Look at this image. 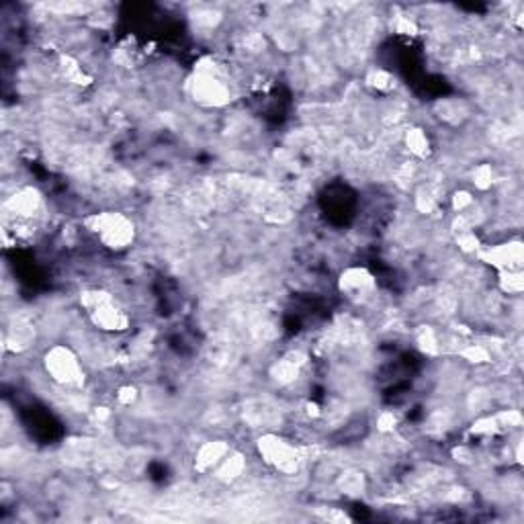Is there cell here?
<instances>
[{"mask_svg": "<svg viewBox=\"0 0 524 524\" xmlns=\"http://www.w3.org/2000/svg\"><path fill=\"white\" fill-rule=\"evenodd\" d=\"M230 453H232V446L228 440H207L195 453V471L199 473L213 471Z\"/></svg>", "mask_w": 524, "mask_h": 524, "instance_id": "9c48e42d", "label": "cell"}, {"mask_svg": "<svg viewBox=\"0 0 524 524\" xmlns=\"http://www.w3.org/2000/svg\"><path fill=\"white\" fill-rule=\"evenodd\" d=\"M395 426H398V416H395L391 409H385V412H381V414L377 416L379 432H383V435L393 432V430H395Z\"/></svg>", "mask_w": 524, "mask_h": 524, "instance_id": "d6986e66", "label": "cell"}, {"mask_svg": "<svg viewBox=\"0 0 524 524\" xmlns=\"http://www.w3.org/2000/svg\"><path fill=\"white\" fill-rule=\"evenodd\" d=\"M82 224L105 248L115 252L129 248L136 240V224L121 211L90 213Z\"/></svg>", "mask_w": 524, "mask_h": 524, "instance_id": "6da1fadb", "label": "cell"}, {"mask_svg": "<svg viewBox=\"0 0 524 524\" xmlns=\"http://www.w3.org/2000/svg\"><path fill=\"white\" fill-rule=\"evenodd\" d=\"M340 488H342L347 494H363V477H361L358 473H349V475L342 477Z\"/></svg>", "mask_w": 524, "mask_h": 524, "instance_id": "44dd1931", "label": "cell"}, {"mask_svg": "<svg viewBox=\"0 0 524 524\" xmlns=\"http://www.w3.org/2000/svg\"><path fill=\"white\" fill-rule=\"evenodd\" d=\"M473 203H475L473 193H471V191H465V189L455 191L453 197H451V207H453V211H455L457 215H465L467 211L473 207Z\"/></svg>", "mask_w": 524, "mask_h": 524, "instance_id": "e0dca14e", "label": "cell"}, {"mask_svg": "<svg viewBox=\"0 0 524 524\" xmlns=\"http://www.w3.org/2000/svg\"><path fill=\"white\" fill-rule=\"evenodd\" d=\"M457 246L465 254H477L481 250V242H479L477 233L473 232V230H465V232L457 233Z\"/></svg>", "mask_w": 524, "mask_h": 524, "instance_id": "ac0fdd59", "label": "cell"}, {"mask_svg": "<svg viewBox=\"0 0 524 524\" xmlns=\"http://www.w3.org/2000/svg\"><path fill=\"white\" fill-rule=\"evenodd\" d=\"M395 33H402V35H416V33H418V25H416L409 17H398V19H395Z\"/></svg>", "mask_w": 524, "mask_h": 524, "instance_id": "7402d4cb", "label": "cell"}, {"mask_svg": "<svg viewBox=\"0 0 524 524\" xmlns=\"http://www.w3.org/2000/svg\"><path fill=\"white\" fill-rule=\"evenodd\" d=\"M80 305L88 320L103 332H125L129 330V316L117 305L115 297L105 289H87L80 293Z\"/></svg>", "mask_w": 524, "mask_h": 524, "instance_id": "7a4b0ae2", "label": "cell"}, {"mask_svg": "<svg viewBox=\"0 0 524 524\" xmlns=\"http://www.w3.org/2000/svg\"><path fill=\"white\" fill-rule=\"evenodd\" d=\"M43 369L48 377L61 387H82L85 369L78 354L66 344H54L43 354Z\"/></svg>", "mask_w": 524, "mask_h": 524, "instance_id": "3957f363", "label": "cell"}, {"mask_svg": "<svg viewBox=\"0 0 524 524\" xmlns=\"http://www.w3.org/2000/svg\"><path fill=\"white\" fill-rule=\"evenodd\" d=\"M244 469H246V459L242 453H230L219 465L213 469V475L224 481V483H232L238 477L244 475Z\"/></svg>", "mask_w": 524, "mask_h": 524, "instance_id": "30bf717a", "label": "cell"}, {"mask_svg": "<svg viewBox=\"0 0 524 524\" xmlns=\"http://www.w3.org/2000/svg\"><path fill=\"white\" fill-rule=\"evenodd\" d=\"M367 85L379 90V92H389V90H393V87H395V78L387 70H383V68H373L369 72V76H367Z\"/></svg>", "mask_w": 524, "mask_h": 524, "instance_id": "5bb4252c", "label": "cell"}, {"mask_svg": "<svg viewBox=\"0 0 524 524\" xmlns=\"http://www.w3.org/2000/svg\"><path fill=\"white\" fill-rule=\"evenodd\" d=\"M406 146H408L409 154L416 156V158H420V160L428 158L430 150H432L430 138H428V133L422 127H412V129L406 131Z\"/></svg>", "mask_w": 524, "mask_h": 524, "instance_id": "8fae6325", "label": "cell"}, {"mask_svg": "<svg viewBox=\"0 0 524 524\" xmlns=\"http://www.w3.org/2000/svg\"><path fill=\"white\" fill-rule=\"evenodd\" d=\"M486 264H490L497 272L502 270H521L524 261V246L521 240L495 244V246H481V250L475 254Z\"/></svg>", "mask_w": 524, "mask_h": 524, "instance_id": "8992f818", "label": "cell"}, {"mask_svg": "<svg viewBox=\"0 0 524 524\" xmlns=\"http://www.w3.org/2000/svg\"><path fill=\"white\" fill-rule=\"evenodd\" d=\"M494 184V168L490 164H479L473 170V187L477 191H488Z\"/></svg>", "mask_w": 524, "mask_h": 524, "instance_id": "2e32d148", "label": "cell"}, {"mask_svg": "<svg viewBox=\"0 0 524 524\" xmlns=\"http://www.w3.org/2000/svg\"><path fill=\"white\" fill-rule=\"evenodd\" d=\"M138 398H140V393H138V389L133 385H123V387L117 389L115 393V400L119 406H131V404H136Z\"/></svg>", "mask_w": 524, "mask_h": 524, "instance_id": "ffe728a7", "label": "cell"}, {"mask_svg": "<svg viewBox=\"0 0 524 524\" xmlns=\"http://www.w3.org/2000/svg\"><path fill=\"white\" fill-rule=\"evenodd\" d=\"M338 289L349 299H367L377 289V279L365 266H349L338 279Z\"/></svg>", "mask_w": 524, "mask_h": 524, "instance_id": "ba28073f", "label": "cell"}, {"mask_svg": "<svg viewBox=\"0 0 524 524\" xmlns=\"http://www.w3.org/2000/svg\"><path fill=\"white\" fill-rule=\"evenodd\" d=\"M256 449H259V455L266 465L285 473V475H293L301 465L299 449L291 444L289 440L277 437V435H262L256 440Z\"/></svg>", "mask_w": 524, "mask_h": 524, "instance_id": "277c9868", "label": "cell"}, {"mask_svg": "<svg viewBox=\"0 0 524 524\" xmlns=\"http://www.w3.org/2000/svg\"><path fill=\"white\" fill-rule=\"evenodd\" d=\"M191 94L201 107H224L230 103V88L217 74H207V72H195L191 80Z\"/></svg>", "mask_w": 524, "mask_h": 524, "instance_id": "5b68a950", "label": "cell"}, {"mask_svg": "<svg viewBox=\"0 0 524 524\" xmlns=\"http://www.w3.org/2000/svg\"><path fill=\"white\" fill-rule=\"evenodd\" d=\"M416 344L428 356H437L440 352V340H438L437 332L430 326H422L416 334Z\"/></svg>", "mask_w": 524, "mask_h": 524, "instance_id": "4fadbf2b", "label": "cell"}, {"mask_svg": "<svg viewBox=\"0 0 524 524\" xmlns=\"http://www.w3.org/2000/svg\"><path fill=\"white\" fill-rule=\"evenodd\" d=\"M500 291L506 295H521L524 291V275L521 270H502L497 277Z\"/></svg>", "mask_w": 524, "mask_h": 524, "instance_id": "7c38bea8", "label": "cell"}, {"mask_svg": "<svg viewBox=\"0 0 524 524\" xmlns=\"http://www.w3.org/2000/svg\"><path fill=\"white\" fill-rule=\"evenodd\" d=\"M41 207H43V197L33 187L19 189L13 197H8L4 201V211L8 215H13L15 224H29V221H33L39 215Z\"/></svg>", "mask_w": 524, "mask_h": 524, "instance_id": "52a82bcc", "label": "cell"}, {"mask_svg": "<svg viewBox=\"0 0 524 524\" xmlns=\"http://www.w3.org/2000/svg\"><path fill=\"white\" fill-rule=\"evenodd\" d=\"M459 356L465 358L467 363H471V365H486V363L492 361L490 350L481 347V344H467V347L459 350Z\"/></svg>", "mask_w": 524, "mask_h": 524, "instance_id": "9a60e30c", "label": "cell"}]
</instances>
